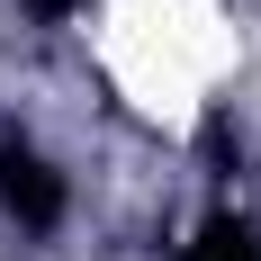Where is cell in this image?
I'll return each mask as SVG.
<instances>
[{
	"label": "cell",
	"instance_id": "1",
	"mask_svg": "<svg viewBox=\"0 0 261 261\" xmlns=\"http://www.w3.org/2000/svg\"><path fill=\"white\" fill-rule=\"evenodd\" d=\"M63 207H72L63 171L27 144V135H0V216H9L18 234H54V225H63Z\"/></svg>",
	"mask_w": 261,
	"mask_h": 261
},
{
	"label": "cell",
	"instance_id": "2",
	"mask_svg": "<svg viewBox=\"0 0 261 261\" xmlns=\"http://www.w3.org/2000/svg\"><path fill=\"white\" fill-rule=\"evenodd\" d=\"M180 261H261V234L243 225V216H207V225H198V243H189Z\"/></svg>",
	"mask_w": 261,
	"mask_h": 261
}]
</instances>
